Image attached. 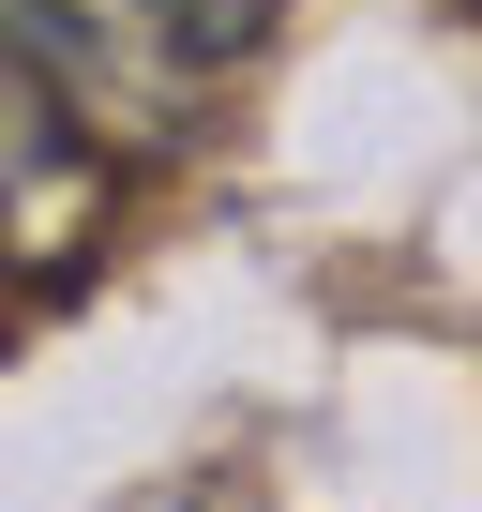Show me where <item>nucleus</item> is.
Masks as SVG:
<instances>
[{
    "mask_svg": "<svg viewBox=\"0 0 482 512\" xmlns=\"http://www.w3.org/2000/svg\"><path fill=\"white\" fill-rule=\"evenodd\" d=\"M166 16H181L211 61H226V46H257V31H272V0H166Z\"/></svg>",
    "mask_w": 482,
    "mask_h": 512,
    "instance_id": "2",
    "label": "nucleus"
},
{
    "mask_svg": "<svg viewBox=\"0 0 482 512\" xmlns=\"http://www.w3.org/2000/svg\"><path fill=\"white\" fill-rule=\"evenodd\" d=\"M196 61L211 46L166 16V0H16V76H46L121 151H166L196 121Z\"/></svg>",
    "mask_w": 482,
    "mask_h": 512,
    "instance_id": "1",
    "label": "nucleus"
}]
</instances>
